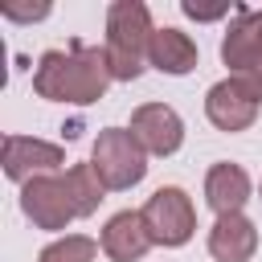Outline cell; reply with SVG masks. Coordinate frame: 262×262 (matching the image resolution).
Segmentation results:
<instances>
[{
	"mask_svg": "<svg viewBox=\"0 0 262 262\" xmlns=\"http://www.w3.org/2000/svg\"><path fill=\"white\" fill-rule=\"evenodd\" d=\"M115 82L106 49L98 45H82L74 41L70 49H45L37 70H33V90L49 102H74V106H90L106 94V86Z\"/></svg>",
	"mask_w": 262,
	"mask_h": 262,
	"instance_id": "6da1fadb",
	"label": "cell"
},
{
	"mask_svg": "<svg viewBox=\"0 0 262 262\" xmlns=\"http://www.w3.org/2000/svg\"><path fill=\"white\" fill-rule=\"evenodd\" d=\"M151 12L139 0H115L106 8V61L115 82H135L143 74L147 61V45H151Z\"/></svg>",
	"mask_w": 262,
	"mask_h": 262,
	"instance_id": "7a4b0ae2",
	"label": "cell"
},
{
	"mask_svg": "<svg viewBox=\"0 0 262 262\" xmlns=\"http://www.w3.org/2000/svg\"><path fill=\"white\" fill-rule=\"evenodd\" d=\"M94 172L102 176L106 192H127L147 176V151L131 135V127H102L90 151Z\"/></svg>",
	"mask_w": 262,
	"mask_h": 262,
	"instance_id": "3957f363",
	"label": "cell"
},
{
	"mask_svg": "<svg viewBox=\"0 0 262 262\" xmlns=\"http://www.w3.org/2000/svg\"><path fill=\"white\" fill-rule=\"evenodd\" d=\"M221 61L229 66V78H237L258 102H262V41L254 29V8L237 4L221 41Z\"/></svg>",
	"mask_w": 262,
	"mask_h": 262,
	"instance_id": "277c9868",
	"label": "cell"
},
{
	"mask_svg": "<svg viewBox=\"0 0 262 262\" xmlns=\"http://www.w3.org/2000/svg\"><path fill=\"white\" fill-rule=\"evenodd\" d=\"M139 213H143V225H147L156 246H184L196 233V209H192V196L180 184L156 188Z\"/></svg>",
	"mask_w": 262,
	"mask_h": 262,
	"instance_id": "5b68a950",
	"label": "cell"
},
{
	"mask_svg": "<svg viewBox=\"0 0 262 262\" xmlns=\"http://www.w3.org/2000/svg\"><path fill=\"white\" fill-rule=\"evenodd\" d=\"M0 164H4V176L25 188L37 176H53L66 164V147L37 139V135H4V160Z\"/></svg>",
	"mask_w": 262,
	"mask_h": 262,
	"instance_id": "8992f818",
	"label": "cell"
},
{
	"mask_svg": "<svg viewBox=\"0 0 262 262\" xmlns=\"http://www.w3.org/2000/svg\"><path fill=\"white\" fill-rule=\"evenodd\" d=\"M20 213L37 229H66L78 217V209H74L61 176H37V180H29L20 188Z\"/></svg>",
	"mask_w": 262,
	"mask_h": 262,
	"instance_id": "52a82bcc",
	"label": "cell"
},
{
	"mask_svg": "<svg viewBox=\"0 0 262 262\" xmlns=\"http://www.w3.org/2000/svg\"><path fill=\"white\" fill-rule=\"evenodd\" d=\"M131 135L147 156H172L184 143V123L168 102H143L131 111Z\"/></svg>",
	"mask_w": 262,
	"mask_h": 262,
	"instance_id": "ba28073f",
	"label": "cell"
},
{
	"mask_svg": "<svg viewBox=\"0 0 262 262\" xmlns=\"http://www.w3.org/2000/svg\"><path fill=\"white\" fill-rule=\"evenodd\" d=\"M258 106H262V102H258L237 78H221V82H213L209 94H205V115H209V123H213L217 131H229V135L254 127Z\"/></svg>",
	"mask_w": 262,
	"mask_h": 262,
	"instance_id": "9c48e42d",
	"label": "cell"
},
{
	"mask_svg": "<svg viewBox=\"0 0 262 262\" xmlns=\"http://www.w3.org/2000/svg\"><path fill=\"white\" fill-rule=\"evenodd\" d=\"M98 246H102V254H106L111 262H139L156 242H151V233H147V225H143V213L123 209V213H115V217L102 225Z\"/></svg>",
	"mask_w": 262,
	"mask_h": 262,
	"instance_id": "30bf717a",
	"label": "cell"
},
{
	"mask_svg": "<svg viewBox=\"0 0 262 262\" xmlns=\"http://www.w3.org/2000/svg\"><path fill=\"white\" fill-rule=\"evenodd\" d=\"M250 172L242 168V164H229V160H221V164H213L209 172H205V205L217 213V217H225V213H242L246 209V201H250Z\"/></svg>",
	"mask_w": 262,
	"mask_h": 262,
	"instance_id": "8fae6325",
	"label": "cell"
},
{
	"mask_svg": "<svg viewBox=\"0 0 262 262\" xmlns=\"http://www.w3.org/2000/svg\"><path fill=\"white\" fill-rule=\"evenodd\" d=\"M209 254L217 262H250L258 254V229L246 213H225L209 229Z\"/></svg>",
	"mask_w": 262,
	"mask_h": 262,
	"instance_id": "7c38bea8",
	"label": "cell"
},
{
	"mask_svg": "<svg viewBox=\"0 0 262 262\" xmlns=\"http://www.w3.org/2000/svg\"><path fill=\"white\" fill-rule=\"evenodd\" d=\"M196 41L188 37V33H180V29H172V25H164V29H156L151 33V45H147V66H156L160 74H168V78H184V74H192L196 70Z\"/></svg>",
	"mask_w": 262,
	"mask_h": 262,
	"instance_id": "4fadbf2b",
	"label": "cell"
},
{
	"mask_svg": "<svg viewBox=\"0 0 262 262\" xmlns=\"http://www.w3.org/2000/svg\"><path fill=\"white\" fill-rule=\"evenodd\" d=\"M61 180H66V192H70V201H74L78 217L98 213V205L106 201V184H102V176L94 172V164H74Z\"/></svg>",
	"mask_w": 262,
	"mask_h": 262,
	"instance_id": "5bb4252c",
	"label": "cell"
},
{
	"mask_svg": "<svg viewBox=\"0 0 262 262\" xmlns=\"http://www.w3.org/2000/svg\"><path fill=\"white\" fill-rule=\"evenodd\" d=\"M98 250H102V246H98L94 237H86V233H66V237L49 242V246L37 254V262H94Z\"/></svg>",
	"mask_w": 262,
	"mask_h": 262,
	"instance_id": "9a60e30c",
	"label": "cell"
},
{
	"mask_svg": "<svg viewBox=\"0 0 262 262\" xmlns=\"http://www.w3.org/2000/svg\"><path fill=\"white\" fill-rule=\"evenodd\" d=\"M0 12H4V20H41V16H49V4H33V8H16V4H4Z\"/></svg>",
	"mask_w": 262,
	"mask_h": 262,
	"instance_id": "2e32d148",
	"label": "cell"
},
{
	"mask_svg": "<svg viewBox=\"0 0 262 262\" xmlns=\"http://www.w3.org/2000/svg\"><path fill=\"white\" fill-rule=\"evenodd\" d=\"M180 12H184V16H192V20H217V16H225L229 8H196L192 0H184V4H180Z\"/></svg>",
	"mask_w": 262,
	"mask_h": 262,
	"instance_id": "e0dca14e",
	"label": "cell"
},
{
	"mask_svg": "<svg viewBox=\"0 0 262 262\" xmlns=\"http://www.w3.org/2000/svg\"><path fill=\"white\" fill-rule=\"evenodd\" d=\"M254 29H258V41H262V12L254 8Z\"/></svg>",
	"mask_w": 262,
	"mask_h": 262,
	"instance_id": "ac0fdd59",
	"label": "cell"
}]
</instances>
